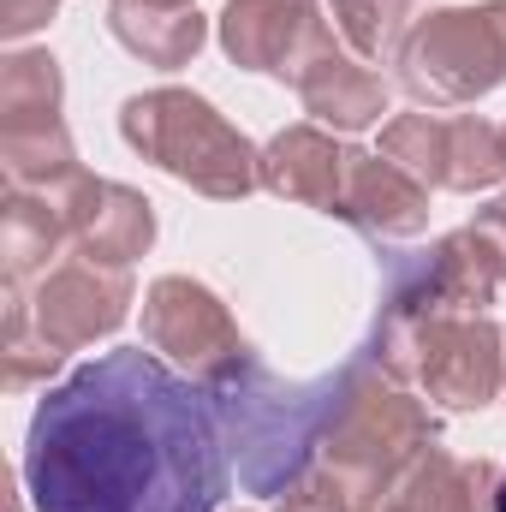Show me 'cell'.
I'll return each instance as SVG.
<instances>
[{
  "mask_svg": "<svg viewBox=\"0 0 506 512\" xmlns=\"http://www.w3.org/2000/svg\"><path fill=\"white\" fill-rule=\"evenodd\" d=\"M24 483L36 512H215L233 483L215 393L143 346L102 352L36 405Z\"/></svg>",
  "mask_w": 506,
  "mask_h": 512,
  "instance_id": "6da1fadb",
  "label": "cell"
},
{
  "mask_svg": "<svg viewBox=\"0 0 506 512\" xmlns=\"http://www.w3.org/2000/svg\"><path fill=\"white\" fill-rule=\"evenodd\" d=\"M215 393V411H221V429H227V447L239 453V477L256 495H280L304 477L310 453L322 447L334 411H340V393H346V370L328 376V382H280L274 370L245 364L233 370Z\"/></svg>",
  "mask_w": 506,
  "mask_h": 512,
  "instance_id": "7a4b0ae2",
  "label": "cell"
},
{
  "mask_svg": "<svg viewBox=\"0 0 506 512\" xmlns=\"http://www.w3.org/2000/svg\"><path fill=\"white\" fill-rule=\"evenodd\" d=\"M429 447H435V417L411 393L381 382L370 358L346 364L340 411L322 435V471L340 477L352 507L364 512L370 501H381V489H393Z\"/></svg>",
  "mask_w": 506,
  "mask_h": 512,
  "instance_id": "3957f363",
  "label": "cell"
},
{
  "mask_svg": "<svg viewBox=\"0 0 506 512\" xmlns=\"http://www.w3.org/2000/svg\"><path fill=\"white\" fill-rule=\"evenodd\" d=\"M120 131H126V143L143 161L167 167L173 179H185L203 197L239 203L245 191L262 185V155L245 143V131H233L203 96H191V90L131 96L126 114H120Z\"/></svg>",
  "mask_w": 506,
  "mask_h": 512,
  "instance_id": "277c9868",
  "label": "cell"
},
{
  "mask_svg": "<svg viewBox=\"0 0 506 512\" xmlns=\"http://www.w3.org/2000/svg\"><path fill=\"white\" fill-rule=\"evenodd\" d=\"M399 78L429 108H459L489 96L506 78V0L417 18V30L399 48Z\"/></svg>",
  "mask_w": 506,
  "mask_h": 512,
  "instance_id": "5b68a950",
  "label": "cell"
},
{
  "mask_svg": "<svg viewBox=\"0 0 506 512\" xmlns=\"http://www.w3.org/2000/svg\"><path fill=\"white\" fill-rule=\"evenodd\" d=\"M143 340H149V352L179 358L203 387H221L233 370H245L256 358L239 340L227 304L209 286L185 280V274H167V280L149 286V298H143Z\"/></svg>",
  "mask_w": 506,
  "mask_h": 512,
  "instance_id": "8992f818",
  "label": "cell"
},
{
  "mask_svg": "<svg viewBox=\"0 0 506 512\" xmlns=\"http://www.w3.org/2000/svg\"><path fill=\"white\" fill-rule=\"evenodd\" d=\"M381 155L399 161L429 191H483L506 173L501 131L477 114H399L381 131Z\"/></svg>",
  "mask_w": 506,
  "mask_h": 512,
  "instance_id": "52a82bcc",
  "label": "cell"
},
{
  "mask_svg": "<svg viewBox=\"0 0 506 512\" xmlns=\"http://www.w3.org/2000/svg\"><path fill=\"white\" fill-rule=\"evenodd\" d=\"M126 304H131L126 268H108V262L78 256V262H60L54 274H42V286L24 304V316H30L36 340H48L54 352H78V346L114 334L126 322Z\"/></svg>",
  "mask_w": 506,
  "mask_h": 512,
  "instance_id": "ba28073f",
  "label": "cell"
},
{
  "mask_svg": "<svg viewBox=\"0 0 506 512\" xmlns=\"http://www.w3.org/2000/svg\"><path fill=\"white\" fill-rule=\"evenodd\" d=\"M411 382L429 387V399L471 411L489 405L506 382V334H495L483 316H441L411 346Z\"/></svg>",
  "mask_w": 506,
  "mask_h": 512,
  "instance_id": "9c48e42d",
  "label": "cell"
},
{
  "mask_svg": "<svg viewBox=\"0 0 506 512\" xmlns=\"http://www.w3.org/2000/svg\"><path fill=\"white\" fill-rule=\"evenodd\" d=\"M221 48L245 72H280L286 84L334 48V30L316 18V0H233L221 18Z\"/></svg>",
  "mask_w": 506,
  "mask_h": 512,
  "instance_id": "30bf717a",
  "label": "cell"
},
{
  "mask_svg": "<svg viewBox=\"0 0 506 512\" xmlns=\"http://www.w3.org/2000/svg\"><path fill=\"white\" fill-rule=\"evenodd\" d=\"M48 191L66 209V227H72L78 256L108 262V268H131V256L149 251V239H155V203L149 197H137L126 185H114V179H90L84 167L66 173Z\"/></svg>",
  "mask_w": 506,
  "mask_h": 512,
  "instance_id": "8fae6325",
  "label": "cell"
},
{
  "mask_svg": "<svg viewBox=\"0 0 506 512\" xmlns=\"http://www.w3.org/2000/svg\"><path fill=\"white\" fill-rule=\"evenodd\" d=\"M340 221L364 227L370 239H411L429 227V185H417L399 161L387 155H364L352 149L346 155V185H340V203H334Z\"/></svg>",
  "mask_w": 506,
  "mask_h": 512,
  "instance_id": "7c38bea8",
  "label": "cell"
},
{
  "mask_svg": "<svg viewBox=\"0 0 506 512\" xmlns=\"http://www.w3.org/2000/svg\"><path fill=\"white\" fill-rule=\"evenodd\" d=\"M346 155L352 149H340L316 126H292L262 149V185L286 203H310V209L334 215L340 185H346Z\"/></svg>",
  "mask_w": 506,
  "mask_h": 512,
  "instance_id": "4fadbf2b",
  "label": "cell"
},
{
  "mask_svg": "<svg viewBox=\"0 0 506 512\" xmlns=\"http://www.w3.org/2000/svg\"><path fill=\"white\" fill-rule=\"evenodd\" d=\"M292 90L304 96V108H310L316 120H328V126H340V131H364L387 114L381 78L364 72V60H352V54H340V48H322V54L292 78Z\"/></svg>",
  "mask_w": 506,
  "mask_h": 512,
  "instance_id": "5bb4252c",
  "label": "cell"
},
{
  "mask_svg": "<svg viewBox=\"0 0 506 512\" xmlns=\"http://www.w3.org/2000/svg\"><path fill=\"white\" fill-rule=\"evenodd\" d=\"M387 495L399 512H495V465L429 447Z\"/></svg>",
  "mask_w": 506,
  "mask_h": 512,
  "instance_id": "9a60e30c",
  "label": "cell"
},
{
  "mask_svg": "<svg viewBox=\"0 0 506 512\" xmlns=\"http://www.w3.org/2000/svg\"><path fill=\"white\" fill-rule=\"evenodd\" d=\"M108 30L126 42L137 60L173 72L203 48V12L197 6H167V0H108Z\"/></svg>",
  "mask_w": 506,
  "mask_h": 512,
  "instance_id": "2e32d148",
  "label": "cell"
},
{
  "mask_svg": "<svg viewBox=\"0 0 506 512\" xmlns=\"http://www.w3.org/2000/svg\"><path fill=\"white\" fill-rule=\"evenodd\" d=\"M60 245H72L66 209L54 203V191L30 197V191H6V221H0V251H6V280L24 286V274L48 268V256H60Z\"/></svg>",
  "mask_w": 506,
  "mask_h": 512,
  "instance_id": "e0dca14e",
  "label": "cell"
},
{
  "mask_svg": "<svg viewBox=\"0 0 506 512\" xmlns=\"http://www.w3.org/2000/svg\"><path fill=\"white\" fill-rule=\"evenodd\" d=\"M60 126V66L54 54H12L0 72V131Z\"/></svg>",
  "mask_w": 506,
  "mask_h": 512,
  "instance_id": "ac0fdd59",
  "label": "cell"
},
{
  "mask_svg": "<svg viewBox=\"0 0 506 512\" xmlns=\"http://www.w3.org/2000/svg\"><path fill=\"white\" fill-rule=\"evenodd\" d=\"M417 6H429V0H334V24L358 48V60L381 66L417 30Z\"/></svg>",
  "mask_w": 506,
  "mask_h": 512,
  "instance_id": "d6986e66",
  "label": "cell"
},
{
  "mask_svg": "<svg viewBox=\"0 0 506 512\" xmlns=\"http://www.w3.org/2000/svg\"><path fill=\"white\" fill-rule=\"evenodd\" d=\"M280 512H358V507H352V495L340 489L334 471H316V477H298V483L286 489Z\"/></svg>",
  "mask_w": 506,
  "mask_h": 512,
  "instance_id": "ffe728a7",
  "label": "cell"
},
{
  "mask_svg": "<svg viewBox=\"0 0 506 512\" xmlns=\"http://www.w3.org/2000/svg\"><path fill=\"white\" fill-rule=\"evenodd\" d=\"M54 6H60V0H0V30L18 42V36L42 30V24L54 18Z\"/></svg>",
  "mask_w": 506,
  "mask_h": 512,
  "instance_id": "44dd1931",
  "label": "cell"
},
{
  "mask_svg": "<svg viewBox=\"0 0 506 512\" xmlns=\"http://www.w3.org/2000/svg\"><path fill=\"white\" fill-rule=\"evenodd\" d=\"M471 233H477V239L495 251V262H501V274H506V197H495V203H489V209L471 221Z\"/></svg>",
  "mask_w": 506,
  "mask_h": 512,
  "instance_id": "7402d4cb",
  "label": "cell"
},
{
  "mask_svg": "<svg viewBox=\"0 0 506 512\" xmlns=\"http://www.w3.org/2000/svg\"><path fill=\"white\" fill-rule=\"evenodd\" d=\"M495 512H506V477L495 483Z\"/></svg>",
  "mask_w": 506,
  "mask_h": 512,
  "instance_id": "603a6c76",
  "label": "cell"
},
{
  "mask_svg": "<svg viewBox=\"0 0 506 512\" xmlns=\"http://www.w3.org/2000/svg\"><path fill=\"white\" fill-rule=\"evenodd\" d=\"M364 512H399V507H393V501H387V507H376V501H370V507H364Z\"/></svg>",
  "mask_w": 506,
  "mask_h": 512,
  "instance_id": "cb8c5ba5",
  "label": "cell"
},
{
  "mask_svg": "<svg viewBox=\"0 0 506 512\" xmlns=\"http://www.w3.org/2000/svg\"><path fill=\"white\" fill-rule=\"evenodd\" d=\"M167 6H191V0H167Z\"/></svg>",
  "mask_w": 506,
  "mask_h": 512,
  "instance_id": "d4e9b609",
  "label": "cell"
},
{
  "mask_svg": "<svg viewBox=\"0 0 506 512\" xmlns=\"http://www.w3.org/2000/svg\"><path fill=\"white\" fill-rule=\"evenodd\" d=\"M501 143H506V131H501Z\"/></svg>",
  "mask_w": 506,
  "mask_h": 512,
  "instance_id": "484cf974",
  "label": "cell"
}]
</instances>
